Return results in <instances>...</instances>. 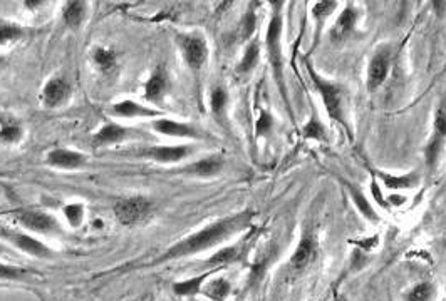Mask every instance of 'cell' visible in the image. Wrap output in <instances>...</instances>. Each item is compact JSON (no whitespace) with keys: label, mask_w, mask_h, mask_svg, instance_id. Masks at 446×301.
Returning <instances> with one entry per match:
<instances>
[{"label":"cell","mask_w":446,"mask_h":301,"mask_svg":"<svg viewBox=\"0 0 446 301\" xmlns=\"http://www.w3.org/2000/svg\"><path fill=\"white\" fill-rule=\"evenodd\" d=\"M252 217H254V211L247 210V211L237 212V215H233V216L223 217V220L215 221V223L208 225L206 228L186 236V238L178 241V243H174L173 246L165 249L162 256H158L156 259H153V261H150L148 265H145V268H155L158 265H163V263L193 256V254H196V253L206 251V249L218 246L220 243H223V241L228 239L230 236L238 233V231L245 229L247 226L250 225Z\"/></svg>","instance_id":"obj_1"},{"label":"cell","mask_w":446,"mask_h":301,"mask_svg":"<svg viewBox=\"0 0 446 301\" xmlns=\"http://www.w3.org/2000/svg\"><path fill=\"white\" fill-rule=\"evenodd\" d=\"M282 2H275L277 11L274 12L272 18H270L269 27H267V35H265V47L267 55H269L270 66H272V72L277 82L282 99L287 103L289 108V97H287V87H285V79H284V55H282V30H284V18L280 7Z\"/></svg>","instance_id":"obj_2"},{"label":"cell","mask_w":446,"mask_h":301,"mask_svg":"<svg viewBox=\"0 0 446 301\" xmlns=\"http://www.w3.org/2000/svg\"><path fill=\"white\" fill-rule=\"evenodd\" d=\"M306 69L309 72L311 81L314 82L317 92H319L320 97H323V103L325 106V110H328L329 118L335 120V123L342 124L344 127L347 129L346 123V114H344V94L341 86L335 84V82H330L329 79H325L317 74V71L312 67L311 62H306Z\"/></svg>","instance_id":"obj_3"},{"label":"cell","mask_w":446,"mask_h":301,"mask_svg":"<svg viewBox=\"0 0 446 301\" xmlns=\"http://www.w3.org/2000/svg\"><path fill=\"white\" fill-rule=\"evenodd\" d=\"M151 210H153V203L143 196L123 198L114 205V215L123 226L140 225L150 216Z\"/></svg>","instance_id":"obj_4"},{"label":"cell","mask_w":446,"mask_h":301,"mask_svg":"<svg viewBox=\"0 0 446 301\" xmlns=\"http://www.w3.org/2000/svg\"><path fill=\"white\" fill-rule=\"evenodd\" d=\"M13 220L19 223L22 228L39 234H59L61 233V225L54 216L48 215L45 211L38 210H22L13 212Z\"/></svg>","instance_id":"obj_5"},{"label":"cell","mask_w":446,"mask_h":301,"mask_svg":"<svg viewBox=\"0 0 446 301\" xmlns=\"http://www.w3.org/2000/svg\"><path fill=\"white\" fill-rule=\"evenodd\" d=\"M445 142H446V101L443 99L435 113L433 134H431L430 141H428V146L425 149L426 166L430 171L435 169L436 163H438Z\"/></svg>","instance_id":"obj_6"},{"label":"cell","mask_w":446,"mask_h":301,"mask_svg":"<svg viewBox=\"0 0 446 301\" xmlns=\"http://www.w3.org/2000/svg\"><path fill=\"white\" fill-rule=\"evenodd\" d=\"M180 49L183 59L193 71H200L205 66L206 59H208V44H206L204 35H183L180 39Z\"/></svg>","instance_id":"obj_7"},{"label":"cell","mask_w":446,"mask_h":301,"mask_svg":"<svg viewBox=\"0 0 446 301\" xmlns=\"http://www.w3.org/2000/svg\"><path fill=\"white\" fill-rule=\"evenodd\" d=\"M151 127L155 129V132L163 134V136H168V137H186V139L206 137L204 131H200V129L193 126V124L178 123V120L167 119V118L155 119L153 123H151Z\"/></svg>","instance_id":"obj_8"},{"label":"cell","mask_w":446,"mask_h":301,"mask_svg":"<svg viewBox=\"0 0 446 301\" xmlns=\"http://www.w3.org/2000/svg\"><path fill=\"white\" fill-rule=\"evenodd\" d=\"M191 152H193L191 146H151L140 151V154L155 161V163L173 164L186 159Z\"/></svg>","instance_id":"obj_9"},{"label":"cell","mask_w":446,"mask_h":301,"mask_svg":"<svg viewBox=\"0 0 446 301\" xmlns=\"http://www.w3.org/2000/svg\"><path fill=\"white\" fill-rule=\"evenodd\" d=\"M2 234L11 241V243L22 253L30 254L34 258H50L52 256V249L43 241L35 239L34 236H29L26 233H11V231H2Z\"/></svg>","instance_id":"obj_10"},{"label":"cell","mask_w":446,"mask_h":301,"mask_svg":"<svg viewBox=\"0 0 446 301\" xmlns=\"http://www.w3.org/2000/svg\"><path fill=\"white\" fill-rule=\"evenodd\" d=\"M389 66H391V55L386 50H379L372 55V59L369 60V66H367V89L371 92L379 89L381 86L384 84L386 77L389 74Z\"/></svg>","instance_id":"obj_11"},{"label":"cell","mask_w":446,"mask_h":301,"mask_svg":"<svg viewBox=\"0 0 446 301\" xmlns=\"http://www.w3.org/2000/svg\"><path fill=\"white\" fill-rule=\"evenodd\" d=\"M316 253H317L316 236H314V233H312V231H306V233L302 234V239L299 241L296 251H294L292 256H291L292 270L301 271V270H304V268L309 266L311 263L314 261Z\"/></svg>","instance_id":"obj_12"},{"label":"cell","mask_w":446,"mask_h":301,"mask_svg":"<svg viewBox=\"0 0 446 301\" xmlns=\"http://www.w3.org/2000/svg\"><path fill=\"white\" fill-rule=\"evenodd\" d=\"M69 96H71V86L64 77H54L45 82L43 99L48 108H59V106L66 103Z\"/></svg>","instance_id":"obj_13"},{"label":"cell","mask_w":446,"mask_h":301,"mask_svg":"<svg viewBox=\"0 0 446 301\" xmlns=\"http://www.w3.org/2000/svg\"><path fill=\"white\" fill-rule=\"evenodd\" d=\"M169 89V79L168 74L163 67H158L151 74L148 82L145 84V99L151 104H160L163 97L167 96Z\"/></svg>","instance_id":"obj_14"},{"label":"cell","mask_w":446,"mask_h":301,"mask_svg":"<svg viewBox=\"0 0 446 301\" xmlns=\"http://www.w3.org/2000/svg\"><path fill=\"white\" fill-rule=\"evenodd\" d=\"M45 163L59 169H79L86 164V156L77 151L59 147V149L49 152L48 157H45Z\"/></svg>","instance_id":"obj_15"},{"label":"cell","mask_w":446,"mask_h":301,"mask_svg":"<svg viewBox=\"0 0 446 301\" xmlns=\"http://www.w3.org/2000/svg\"><path fill=\"white\" fill-rule=\"evenodd\" d=\"M131 136H140V134H138V131H135V129L124 127L121 126V124H116V123H109V124H104V126L96 132L94 142L99 146L116 144V142L126 141V139Z\"/></svg>","instance_id":"obj_16"},{"label":"cell","mask_w":446,"mask_h":301,"mask_svg":"<svg viewBox=\"0 0 446 301\" xmlns=\"http://www.w3.org/2000/svg\"><path fill=\"white\" fill-rule=\"evenodd\" d=\"M225 168V159L222 156L213 154V156H206L204 159L195 161L190 166H186L185 173L190 176H196V178H211V176H217L223 171Z\"/></svg>","instance_id":"obj_17"},{"label":"cell","mask_w":446,"mask_h":301,"mask_svg":"<svg viewBox=\"0 0 446 301\" xmlns=\"http://www.w3.org/2000/svg\"><path fill=\"white\" fill-rule=\"evenodd\" d=\"M113 114L119 118H162L163 113L160 109H153L150 106L138 104L135 101H121L113 106Z\"/></svg>","instance_id":"obj_18"},{"label":"cell","mask_w":446,"mask_h":301,"mask_svg":"<svg viewBox=\"0 0 446 301\" xmlns=\"http://www.w3.org/2000/svg\"><path fill=\"white\" fill-rule=\"evenodd\" d=\"M217 270L218 268H215V270L206 271L200 276H193V278H188V280H182V281H174L173 286H172L173 293L177 296H182V298H190V296H196L199 293H201V290H204L206 278H210Z\"/></svg>","instance_id":"obj_19"},{"label":"cell","mask_w":446,"mask_h":301,"mask_svg":"<svg viewBox=\"0 0 446 301\" xmlns=\"http://www.w3.org/2000/svg\"><path fill=\"white\" fill-rule=\"evenodd\" d=\"M356 22H357L356 7L351 6V4H347V6L344 7V11L341 12V16H339L338 21H335L333 30H330L333 39L334 40L346 39V37L354 30V27H356Z\"/></svg>","instance_id":"obj_20"},{"label":"cell","mask_w":446,"mask_h":301,"mask_svg":"<svg viewBox=\"0 0 446 301\" xmlns=\"http://www.w3.org/2000/svg\"><path fill=\"white\" fill-rule=\"evenodd\" d=\"M344 186H346L349 196H351L352 203H354V205H356L357 210H359L361 215L364 216L367 221H371V223H378V221H379L378 212H376L374 208L371 206L369 199L366 198V194L362 193L359 188H357V184L349 183V181H344Z\"/></svg>","instance_id":"obj_21"},{"label":"cell","mask_w":446,"mask_h":301,"mask_svg":"<svg viewBox=\"0 0 446 301\" xmlns=\"http://www.w3.org/2000/svg\"><path fill=\"white\" fill-rule=\"evenodd\" d=\"M374 176L383 181L384 186L391 189H413L420 183V174L416 171L403 176H391L388 173H383V171H374Z\"/></svg>","instance_id":"obj_22"},{"label":"cell","mask_w":446,"mask_h":301,"mask_svg":"<svg viewBox=\"0 0 446 301\" xmlns=\"http://www.w3.org/2000/svg\"><path fill=\"white\" fill-rule=\"evenodd\" d=\"M87 13V4L82 0H71L62 8V21L69 29H79Z\"/></svg>","instance_id":"obj_23"},{"label":"cell","mask_w":446,"mask_h":301,"mask_svg":"<svg viewBox=\"0 0 446 301\" xmlns=\"http://www.w3.org/2000/svg\"><path fill=\"white\" fill-rule=\"evenodd\" d=\"M230 291H232V285H230L228 280H225V278H215V280L204 285L201 293L213 301H223L230 295Z\"/></svg>","instance_id":"obj_24"},{"label":"cell","mask_w":446,"mask_h":301,"mask_svg":"<svg viewBox=\"0 0 446 301\" xmlns=\"http://www.w3.org/2000/svg\"><path fill=\"white\" fill-rule=\"evenodd\" d=\"M259 59H260V44H259V40H252V42L248 44V47L245 49V54H243L242 60L238 62L237 72L248 74L250 71H254L257 62H259Z\"/></svg>","instance_id":"obj_25"},{"label":"cell","mask_w":446,"mask_h":301,"mask_svg":"<svg viewBox=\"0 0 446 301\" xmlns=\"http://www.w3.org/2000/svg\"><path fill=\"white\" fill-rule=\"evenodd\" d=\"M93 59H94L96 66H98V67L101 69V71H103V72H109V71H113L114 67H116L118 55H116V52H114V50H111V49L98 47V49H94Z\"/></svg>","instance_id":"obj_26"},{"label":"cell","mask_w":446,"mask_h":301,"mask_svg":"<svg viewBox=\"0 0 446 301\" xmlns=\"http://www.w3.org/2000/svg\"><path fill=\"white\" fill-rule=\"evenodd\" d=\"M237 258H238V248L227 246V248L218 249L215 254H211V256L206 259V263H208V265H213L215 268H223L225 265H228V263L235 261Z\"/></svg>","instance_id":"obj_27"},{"label":"cell","mask_w":446,"mask_h":301,"mask_svg":"<svg viewBox=\"0 0 446 301\" xmlns=\"http://www.w3.org/2000/svg\"><path fill=\"white\" fill-rule=\"evenodd\" d=\"M339 4L338 2H330V0H324V2H316L312 6V17H314L316 24H317V30H320L323 27L324 21L328 18L330 13H333L335 8H338Z\"/></svg>","instance_id":"obj_28"},{"label":"cell","mask_w":446,"mask_h":301,"mask_svg":"<svg viewBox=\"0 0 446 301\" xmlns=\"http://www.w3.org/2000/svg\"><path fill=\"white\" fill-rule=\"evenodd\" d=\"M228 104V94L223 87H215L210 94V109L217 118H222Z\"/></svg>","instance_id":"obj_29"},{"label":"cell","mask_w":446,"mask_h":301,"mask_svg":"<svg viewBox=\"0 0 446 301\" xmlns=\"http://www.w3.org/2000/svg\"><path fill=\"white\" fill-rule=\"evenodd\" d=\"M435 295V286L430 281H423V283L413 286L408 291L406 300L404 301H431Z\"/></svg>","instance_id":"obj_30"},{"label":"cell","mask_w":446,"mask_h":301,"mask_svg":"<svg viewBox=\"0 0 446 301\" xmlns=\"http://www.w3.org/2000/svg\"><path fill=\"white\" fill-rule=\"evenodd\" d=\"M62 212L71 228H79L82 221H84V206L81 203H71V205L64 206Z\"/></svg>","instance_id":"obj_31"},{"label":"cell","mask_w":446,"mask_h":301,"mask_svg":"<svg viewBox=\"0 0 446 301\" xmlns=\"http://www.w3.org/2000/svg\"><path fill=\"white\" fill-rule=\"evenodd\" d=\"M22 134L24 132H22V127L19 124H4L0 127V142H4V144H17L22 139Z\"/></svg>","instance_id":"obj_32"},{"label":"cell","mask_w":446,"mask_h":301,"mask_svg":"<svg viewBox=\"0 0 446 301\" xmlns=\"http://www.w3.org/2000/svg\"><path fill=\"white\" fill-rule=\"evenodd\" d=\"M26 34V30L17 24H2L0 25V45L16 42L22 35Z\"/></svg>","instance_id":"obj_33"},{"label":"cell","mask_w":446,"mask_h":301,"mask_svg":"<svg viewBox=\"0 0 446 301\" xmlns=\"http://www.w3.org/2000/svg\"><path fill=\"white\" fill-rule=\"evenodd\" d=\"M304 136L307 139H324L325 137L324 124L320 123V119L317 118V115H314V118H311L309 123L306 124Z\"/></svg>","instance_id":"obj_34"},{"label":"cell","mask_w":446,"mask_h":301,"mask_svg":"<svg viewBox=\"0 0 446 301\" xmlns=\"http://www.w3.org/2000/svg\"><path fill=\"white\" fill-rule=\"evenodd\" d=\"M255 27H257V16H255V12L250 8V11H247L245 17H243V21H242L243 39H250L252 34L255 32Z\"/></svg>","instance_id":"obj_35"},{"label":"cell","mask_w":446,"mask_h":301,"mask_svg":"<svg viewBox=\"0 0 446 301\" xmlns=\"http://www.w3.org/2000/svg\"><path fill=\"white\" fill-rule=\"evenodd\" d=\"M26 276V271L21 268L6 265V263H0V280H21Z\"/></svg>","instance_id":"obj_36"},{"label":"cell","mask_w":446,"mask_h":301,"mask_svg":"<svg viewBox=\"0 0 446 301\" xmlns=\"http://www.w3.org/2000/svg\"><path fill=\"white\" fill-rule=\"evenodd\" d=\"M274 118L270 115L267 110H262L260 115H259V120H257V136H265L267 132H270V129H272V124H274Z\"/></svg>","instance_id":"obj_37"},{"label":"cell","mask_w":446,"mask_h":301,"mask_svg":"<svg viewBox=\"0 0 446 301\" xmlns=\"http://www.w3.org/2000/svg\"><path fill=\"white\" fill-rule=\"evenodd\" d=\"M371 193H372V196H374L376 201L379 203V206H381V208H384V210H388V208H389V203L386 201V199L383 198V193H381L379 184H378V181H376V179H372V181H371Z\"/></svg>","instance_id":"obj_38"},{"label":"cell","mask_w":446,"mask_h":301,"mask_svg":"<svg viewBox=\"0 0 446 301\" xmlns=\"http://www.w3.org/2000/svg\"><path fill=\"white\" fill-rule=\"evenodd\" d=\"M389 199V206L391 205H403L404 201H406V198H399V196H391V198H388Z\"/></svg>","instance_id":"obj_39"},{"label":"cell","mask_w":446,"mask_h":301,"mask_svg":"<svg viewBox=\"0 0 446 301\" xmlns=\"http://www.w3.org/2000/svg\"><path fill=\"white\" fill-rule=\"evenodd\" d=\"M11 253V249H9L7 246H4L2 243H0V254H9Z\"/></svg>","instance_id":"obj_40"},{"label":"cell","mask_w":446,"mask_h":301,"mask_svg":"<svg viewBox=\"0 0 446 301\" xmlns=\"http://www.w3.org/2000/svg\"><path fill=\"white\" fill-rule=\"evenodd\" d=\"M2 62H4V59H2V57H0V66H2Z\"/></svg>","instance_id":"obj_41"},{"label":"cell","mask_w":446,"mask_h":301,"mask_svg":"<svg viewBox=\"0 0 446 301\" xmlns=\"http://www.w3.org/2000/svg\"><path fill=\"white\" fill-rule=\"evenodd\" d=\"M445 189H446V181H445Z\"/></svg>","instance_id":"obj_42"}]
</instances>
